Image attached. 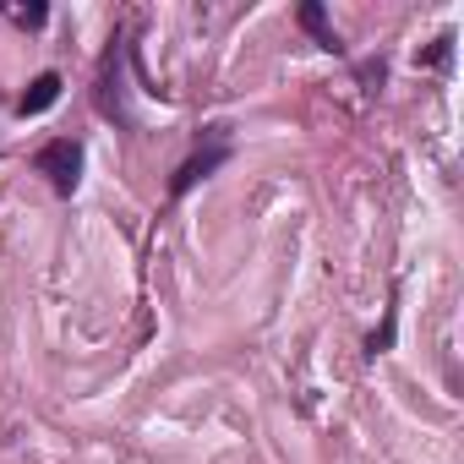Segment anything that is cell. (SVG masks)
<instances>
[{
    "label": "cell",
    "mask_w": 464,
    "mask_h": 464,
    "mask_svg": "<svg viewBox=\"0 0 464 464\" xmlns=\"http://www.w3.org/2000/svg\"><path fill=\"white\" fill-rule=\"evenodd\" d=\"M301 23H306V28H312L328 50H334V34H328V23H323V12H317V6H306V12H301Z\"/></svg>",
    "instance_id": "3"
},
{
    "label": "cell",
    "mask_w": 464,
    "mask_h": 464,
    "mask_svg": "<svg viewBox=\"0 0 464 464\" xmlns=\"http://www.w3.org/2000/svg\"><path fill=\"white\" fill-rule=\"evenodd\" d=\"M77 169H82L77 142H50V148L39 153V175H50L55 191H72V186H77Z\"/></svg>",
    "instance_id": "1"
},
{
    "label": "cell",
    "mask_w": 464,
    "mask_h": 464,
    "mask_svg": "<svg viewBox=\"0 0 464 464\" xmlns=\"http://www.w3.org/2000/svg\"><path fill=\"white\" fill-rule=\"evenodd\" d=\"M55 99H61V77H55V72H44V77H34V82H28V93L17 99V115H44Z\"/></svg>",
    "instance_id": "2"
}]
</instances>
